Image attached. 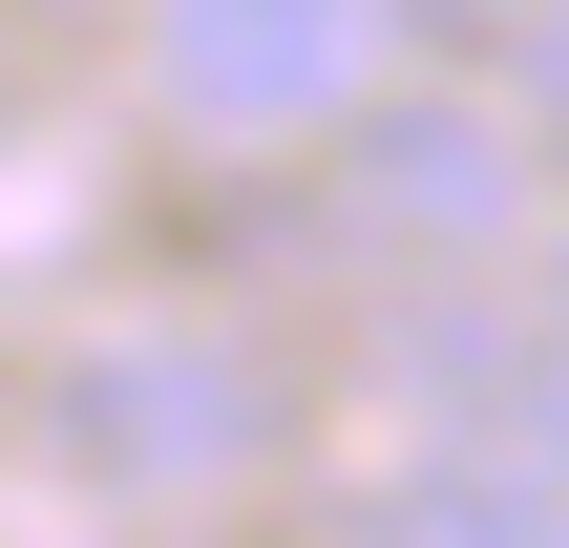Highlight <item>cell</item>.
Wrapping results in <instances>:
<instances>
[{
  "mask_svg": "<svg viewBox=\"0 0 569 548\" xmlns=\"http://www.w3.org/2000/svg\"><path fill=\"white\" fill-rule=\"evenodd\" d=\"M42 444H63V486H106V507H190V486H232V465L274 444V380H253L232 338H190V317H127V338H84V359L42 380Z\"/></svg>",
  "mask_w": 569,
  "mask_h": 548,
  "instance_id": "obj_1",
  "label": "cell"
},
{
  "mask_svg": "<svg viewBox=\"0 0 569 548\" xmlns=\"http://www.w3.org/2000/svg\"><path fill=\"white\" fill-rule=\"evenodd\" d=\"M338 211L401 232V253H486V232L528 211V106H486V84H380V106L338 127Z\"/></svg>",
  "mask_w": 569,
  "mask_h": 548,
  "instance_id": "obj_3",
  "label": "cell"
},
{
  "mask_svg": "<svg viewBox=\"0 0 569 548\" xmlns=\"http://www.w3.org/2000/svg\"><path fill=\"white\" fill-rule=\"evenodd\" d=\"M401 0H148V106L211 148H338L380 106Z\"/></svg>",
  "mask_w": 569,
  "mask_h": 548,
  "instance_id": "obj_2",
  "label": "cell"
},
{
  "mask_svg": "<svg viewBox=\"0 0 569 548\" xmlns=\"http://www.w3.org/2000/svg\"><path fill=\"white\" fill-rule=\"evenodd\" d=\"M359 548H569V465L507 422V444H443V465H401L380 486V528Z\"/></svg>",
  "mask_w": 569,
  "mask_h": 548,
  "instance_id": "obj_4",
  "label": "cell"
}]
</instances>
